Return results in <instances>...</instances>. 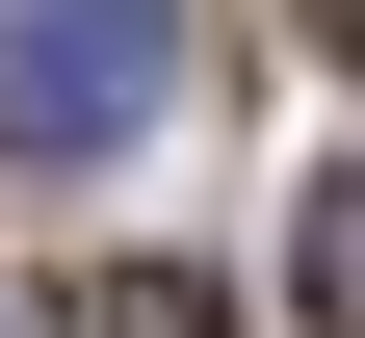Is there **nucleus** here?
<instances>
[{
	"mask_svg": "<svg viewBox=\"0 0 365 338\" xmlns=\"http://www.w3.org/2000/svg\"><path fill=\"white\" fill-rule=\"evenodd\" d=\"M157 105H182V26L157 0H26V26H0V130H26V157H130Z\"/></svg>",
	"mask_w": 365,
	"mask_h": 338,
	"instance_id": "nucleus-1",
	"label": "nucleus"
},
{
	"mask_svg": "<svg viewBox=\"0 0 365 338\" xmlns=\"http://www.w3.org/2000/svg\"><path fill=\"white\" fill-rule=\"evenodd\" d=\"M287 286H313V338H365V157L313 182V234H287Z\"/></svg>",
	"mask_w": 365,
	"mask_h": 338,
	"instance_id": "nucleus-2",
	"label": "nucleus"
},
{
	"mask_svg": "<svg viewBox=\"0 0 365 338\" xmlns=\"http://www.w3.org/2000/svg\"><path fill=\"white\" fill-rule=\"evenodd\" d=\"M53 338H235V312H209V286H182V260H105V286H78Z\"/></svg>",
	"mask_w": 365,
	"mask_h": 338,
	"instance_id": "nucleus-3",
	"label": "nucleus"
},
{
	"mask_svg": "<svg viewBox=\"0 0 365 338\" xmlns=\"http://www.w3.org/2000/svg\"><path fill=\"white\" fill-rule=\"evenodd\" d=\"M313 26H339V78H365V0H313Z\"/></svg>",
	"mask_w": 365,
	"mask_h": 338,
	"instance_id": "nucleus-4",
	"label": "nucleus"
}]
</instances>
